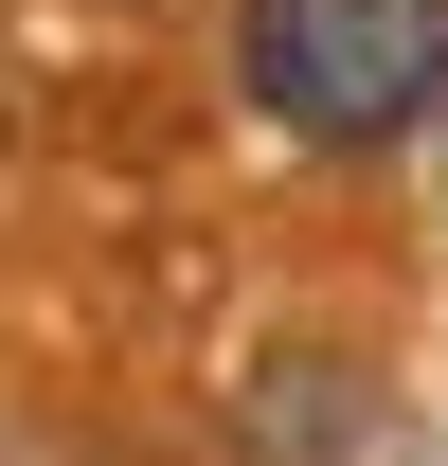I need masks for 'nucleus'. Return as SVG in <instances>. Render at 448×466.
I'll return each mask as SVG.
<instances>
[{"label": "nucleus", "instance_id": "nucleus-1", "mask_svg": "<svg viewBox=\"0 0 448 466\" xmlns=\"http://www.w3.org/2000/svg\"><path fill=\"white\" fill-rule=\"evenodd\" d=\"M233 90L287 144L377 162V144L448 126V0H233Z\"/></svg>", "mask_w": 448, "mask_h": 466}, {"label": "nucleus", "instance_id": "nucleus-2", "mask_svg": "<svg viewBox=\"0 0 448 466\" xmlns=\"http://www.w3.org/2000/svg\"><path fill=\"white\" fill-rule=\"evenodd\" d=\"M341 431H359V395H341V359H270V395H251V449H270V466H323Z\"/></svg>", "mask_w": 448, "mask_h": 466}]
</instances>
